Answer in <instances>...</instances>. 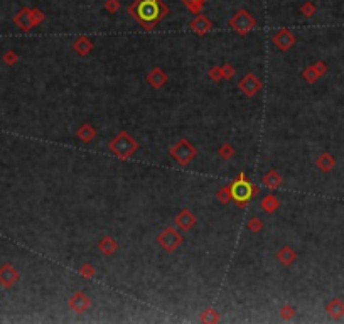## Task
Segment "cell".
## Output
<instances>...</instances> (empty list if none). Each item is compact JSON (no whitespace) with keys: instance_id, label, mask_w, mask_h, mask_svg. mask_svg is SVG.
Returning a JSON list of instances; mask_svg holds the SVG:
<instances>
[{"instance_id":"6da1fadb","label":"cell","mask_w":344,"mask_h":324,"mask_svg":"<svg viewBox=\"0 0 344 324\" xmlns=\"http://www.w3.org/2000/svg\"><path fill=\"white\" fill-rule=\"evenodd\" d=\"M128 14L145 30H154L155 25L169 14V7L162 0H135L128 5Z\"/></svg>"},{"instance_id":"7a4b0ae2","label":"cell","mask_w":344,"mask_h":324,"mask_svg":"<svg viewBox=\"0 0 344 324\" xmlns=\"http://www.w3.org/2000/svg\"><path fill=\"white\" fill-rule=\"evenodd\" d=\"M139 142H137L134 137H132L126 130L118 132L113 139L110 140L108 144V150L113 154L115 157H118L121 160H128L134 157V154L139 150Z\"/></svg>"},{"instance_id":"3957f363","label":"cell","mask_w":344,"mask_h":324,"mask_svg":"<svg viewBox=\"0 0 344 324\" xmlns=\"http://www.w3.org/2000/svg\"><path fill=\"white\" fill-rule=\"evenodd\" d=\"M230 192H231V201L243 206L245 202L250 201L251 197H255L258 194V186L250 182L245 177V174L240 172V176L230 184Z\"/></svg>"},{"instance_id":"277c9868","label":"cell","mask_w":344,"mask_h":324,"mask_svg":"<svg viewBox=\"0 0 344 324\" xmlns=\"http://www.w3.org/2000/svg\"><path fill=\"white\" fill-rule=\"evenodd\" d=\"M169 154L179 166H189L191 162L196 159L197 149L187 139H179L170 147Z\"/></svg>"},{"instance_id":"5b68a950","label":"cell","mask_w":344,"mask_h":324,"mask_svg":"<svg viewBox=\"0 0 344 324\" xmlns=\"http://www.w3.org/2000/svg\"><path fill=\"white\" fill-rule=\"evenodd\" d=\"M258 25L256 19L248 12L246 9H240L238 12H235V15L230 19V27L235 30L236 34L240 35H246L248 32H251Z\"/></svg>"},{"instance_id":"8992f818","label":"cell","mask_w":344,"mask_h":324,"mask_svg":"<svg viewBox=\"0 0 344 324\" xmlns=\"http://www.w3.org/2000/svg\"><path fill=\"white\" fill-rule=\"evenodd\" d=\"M157 243H159L162 250H165L167 253H172L184 243V236H182L176 228L165 226L164 230L157 235Z\"/></svg>"},{"instance_id":"52a82bcc","label":"cell","mask_w":344,"mask_h":324,"mask_svg":"<svg viewBox=\"0 0 344 324\" xmlns=\"http://www.w3.org/2000/svg\"><path fill=\"white\" fill-rule=\"evenodd\" d=\"M238 90L245 96H248V98H251V96H255L262 90V81L253 73H246L240 79V83H238Z\"/></svg>"},{"instance_id":"ba28073f","label":"cell","mask_w":344,"mask_h":324,"mask_svg":"<svg viewBox=\"0 0 344 324\" xmlns=\"http://www.w3.org/2000/svg\"><path fill=\"white\" fill-rule=\"evenodd\" d=\"M68 306H69L71 311H74L78 314H83V312H86L91 307V299L86 296V292L78 291V292H74L73 296L68 299Z\"/></svg>"},{"instance_id":"9c48e42d","label":"cell","mask_w":344,"mask_h":324,"mask_svg":"<svg viewBox=\"0 0 344 324\" xmlns=\"http://www.w3.org/2000/svg\"><path fill=\"white\" fill-rule=\"evenodd\" d=\"M272 43L275 44L277 49H280V51H283V53H285V51H288L293 44L297 43V39H295V35H293L288 29H280L278 32L273 34Z\"/></svg>"},{"instance_id":"30bf717a","label":"cell","mask_w":344,"mask_h":324,"mask_svg":"<svg viewBox=\"0 0 344 324\" xmlns=\"http://www.w3.org/2000/svg\"><path fill=\"white\" fill-rule=\"evenodd\" d=\"M327 73V66L324 61H316L314 64L307 66L306 69L302 71V79L306 81V83H316V81Z\"/></svg>"},{"instance_id":"8fae6325","label":"cell","mask_w":344,"mask_h":324,"mask_svg":"<svg viewBox=\"0 0 344 324\" xmlns=\"http://www.w3.org/2000/svg\"><path fill=\"white\" fill-rule=\"evenodd\" d=\"M174 221H176V225L179 226L182 231H189V230H192V228L196 226L197 218H196V215L191 210H187V208H182V210L176 215Z\"/></svg>"},{"instance_id":"7c38bea8","label":"cell","mask_w":344,"mask_h":324,"mask_svg":"<svg viewBox=\"0 0 344 324\" xmlns=\"http://www.w3.org/2000/svg\"><path fill=\"white\" fill-rule=\"evenodd\" d=\"M189 29L197 35H206L212 29V22L207 19V15L197 14L196 17L189 22Z\"/></svg>"},{"instance_id":"4fadbf2b","label":"cell","mask_w":344,"mask_h":324,"mask_svg":"<svg viewBox=\"0 0 344 324\" xmlns=\"http://www.w3.org/2000/svg\"><path fill=\"white\" fill-rule=\"evenodd\" d=\"M145 79L154 90H159L169 81V76H167V73L162 68H152L149 73H147Z\"/></svg>"},{"instance_id":"5bb4252c","label":"cell","mask_w":344,"mask_h":324,"mask_svg":"<svg viewBox=\"0 0 344 324\" xmlns=\"http://www.w3.org/2000/svg\"><path fill=\"white\" fill-rule=\"evenodd\" d=\"M93 48H95V44L88 35H79V37H76L73 43L74 53H78L79 56H88L91 51H93Z\"/></svg>"},{"instance_id":"9a60e30c","label":"cell","mask_w":344,"mask_h":324,"mask_svg":"<svg viewBox=\"0 0 344 324\" xmlns=\"http://www.w3.org/2000/svg\"><path fill=\"white\" fill-rule=\"evenodd\" d=\"M262 184L268 187V189H278V187L282 186V176H280V172H277L275 169H272V171H268L263 174L262 177Z\"/></svg>"},{"instance_id":"2e32d148","label":"cell","mask_w":344,"mask_h":324,"mask_svg":"<svg viewBox=\"0 0 344 324\" xmlns=\"http://www.w3.org/2000/svg\"><path fill=\"white\" fill-rule=\"evenodd\" d=\"M277 260L280 262L282 265L288 267V265H292V263L297 260V253H295V250H293L292 247L283 245L280 250L277 252Z\"/></svg>"},{"instance_id":"e0dca14e","label":"cell","mask_w":344,"mask_h":324,"mask_svg":"<svg viewBox=\"0 0 344 324\" xmlns=\"http://www.w3.org/2000/svg\"><path fill=\"white\" fill-rule=\"evenodd\" d=\"M116 248H118V241L115 240L113 236H110V235H106L103 236L101 240L98 241V250L103 253V255L106 257H111L113 253L116 252Z\"/></svg>"},{"instance_id":"ac0fdd59","label":"cell","mask_w":344,"mask_h":324,"mask_svg":"<svg viewBox=\"0 0 344 324\" xmlns=\"http://www.w3.org/2000/svg\"><path fill=\"white\" fill-rule=\"evenodd\" d=\"M76 137H78L83 144H90L96 137V129L91 124H83L78 129V132H76Z\"/></svg>"},{"instance_id":"d6986e66","label":"cell","mask_w":344,"mask_h":324,"mask_svg":"<svg viewBox=\"0 0 344 324\" xmlns=\"http://www.w3.org/2000/svg\"><path fill=\"white\" fill-rule=\"evenodd\" d=\"M326 311L332 319H341L344 316V302L341 299H332L326 306Z\"/></svg>"},{"instance_id":"ffe728a7","label":"cell","mask_w":344,"mask_h":324,"mask_svg":"<svg viewBox=\"0 0 344 324\" xmlns=\"http://www.w3.org/2000/svg\"><path fill=\"white\" fill-rule=\"evenodd\" d=\"M260 206L267 215H272V213H275L278 208H280V201H278L273 194H267L265 197H262Z\"/></svg>"},{"instance_id":"44dd1931","label":"cell","mask_w":344,"mask_h":324,"mask_svg":"<svg viewBox=\"0 0 344 324\" xmlns=\"http://www.w3.org/2000/svg\"><path fill=\"white\" fill-rule=\"evenodd\" d=\"M316 164H317V167H319V169H321L322 172H329L334 166H336V159H334L332 155H329V154H322V155L317 159Z\"/></svg>"},{"instance_id":"7402d4cb","label":"cell","mask_w":344,"mask_h":324,"mask_svg":"<svg viewBox=\"0 0 344 324\" xmlns=\"http://www.w3.org/2000/svg\"><path fill=\"white\" fill-rule=\"evenodd\" d=\"M201 321L202 322H207V324H216L220 322V312L216 311V309H206V311L201 312Z\"/></svg>"},{"instance_id":"603a6c76","label":"cell","mask_w":344,"mask_h":324,"mask_svg":"<svg viewBox=\"0 0 344 324\" xmlns=\"http://www.w3.org/2000/svg\"><path fill=\"white\" fill-rule=\"evenodd\" d=\"M17 22L20 24V27H22L24 30H30V27L34 25L32 12H29V10H24V12H20L19 17H17Z\"/></svg>"},{"instance_id":"cb8c5ba5","label":"cell","mask_w":344,"mask_h":324,"mask_svg":"<svg viewBox=\"0 0 344 324\" xmlns=\"http://www.w3.org/2000/svg\"><path fill=\"white\" fill-rule=\"evenodd\" d=\"M204 2L206 0H182V4H184V7L189 10L191 14H201L202 7H204Z\"/></svg>"},{"instance_id":"d4e9b609","label":"cell","mask_w":344,"mask_h":324,"mask_svg":"<svg viewBox=\"0 0 344 324\" xmlns=\"http://www.w3.org/2000/svg\"><path fill=\"white\" fill-rule=\"evenodd\" d=\"M78 273L83 278H86V280H90V278H93L95 277V273H96V270H95V267L91 265V263H83V265H81L79 268H78Z\"/></svg>"},{"instance_id":"484cf974","label":"cell","mask_w":344,"mask_h":324,"mask_svg":"<svg viewBox=\"0 0 344 324\" xmlns=\"http://www.w3.org/2000/svg\"><path fill=\"white\" fill-rule=\"evenodd\" d=\"M246 228H248V230H250L251 233H260V231L263 230V221H262L258 216H253V218H250V220H248Z\"/></svg>"},{"instance_id":"4316f807","label":"cell","mask_w":344,"mask_h":324,"mask_svg":"<svg viewBox=\"0 0 344 324\" xmlns=\"http://www.w3.org/2000/svg\"><path fill=\"white\" fill-rule=\"evenodd\" d=\"M218 154H220L223 160H230L233 159V155H235V149H233L230 144H223L220 147V150H218Z\"/></svg>"},{"instance_id":"83f0119b","label":"cell","mask_w":344,"mask_h":324,"mask_svg":"<svg viewBox=\"0 0 344 324\" xmlns=\"http://www.w3.org/2000/svg\"><path fill=\"white\" fill-rule=\"evenodd\" d=\"M207 78H209L212 83H220V81H223L221 66H212V68L207 71Z\"/></svg>"},{"instance_id":"f1b7e54d","label":"cell","mask_w":344,"mask_h":324,"mask_svg":"<svg viewBox=\"0 0 344 324\" xmlns=\"http://www.w3.org/2000/svg\"><path fill=\"white\" fill-rule=\"evenodd\" d=\"M221 73H223V79H233L235 78V74H236V69H235V66L230 64V63H225L221 66Z\"/></svg>"},{"instance_id":"f546056e","label":"cell","mask_w":344,"mask_h":324,"mask_svg":"<svg viewBox=\"0 0 344 324\" xmlns=\"http://www.w3.org/2000/svg\"><path fill=\"white\" fill-rule=\"evenodd\" d=\"M216 197H218V201H220V202H223V205H226V202H230V201H231V192H230V186H225V187H221V189L216 192Z\"/></svg>"},{"instance_id":"4dcf8cb0","label":"cell","mask_w":344,"mask_h":324,"mask_svg":"<svg viewBox=\"0 0 344 324\" xmlns=\"http://www.w3.org/2000/svg\"><path fill=\"white\" fill-rule=\"evenodd\" d=\"M295 316V307L290 306V304H285V306L280 307V317L285 319V321H290Z\"/></svg>"},{"instance_id":"1f68e13d","label":"cell","mask_w":344,"mask_h":324,"mask_svg":"<svg viewBox=\"0 0 344 324\" xmlns=\"http://www.w3.org/2000/svg\"><path fill=\"white\" fill-rule=\"evenodd\" d=\"M103 7H105V10H108L110 14H115V12H118L120 2H118V0H106Z\"/></svg>"},{"instance_id":"d6a6232c","label":"cell","mask_w":344,"mask_h":324,"mask_svg":"<svg viewBox=\"0 0 344 324\" xmlns=\"http://www.w3.org/2000/svg\"><path fill=\"white\" fill-rule=\"evenodd\" d=\"M300 12H302L304 17H311V15H314V12H316V7H314L311 2H306L300 7Z\"/></svg>"},{"instance_id":"836d02e7","label":"cell","mask_w":344,"mask_h":324,"mask_svg":"<svg viewBox=\"0 0 344 324\" xmlns=\"http://www.w3.org/2000/svg\"><path fill=\"white\" fill-rule=\"evenodd\" d=\"M32 20H34V25L40 24L44 20V14L40 12V10H32Z\"/></svg>"}]
</instances>
